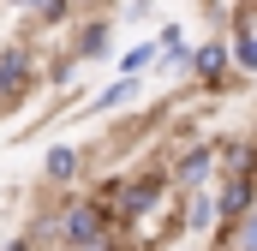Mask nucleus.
<instances>
[{
  "mask_svg": "<svg viewBox=\"0 0 257 251\" xmlns=\"http://www.w3.org/2000/svg\"><path fill=\"white\" fill-rule=\"evenodd\" d=\"M162 191H168V174H120V180H108V186H102L96 203L108 209V221H114V227H132V221L156 215Z\"/></svg>",
  "mask_w": 257,
  "mask_h": 251,
  "instance_id": "1",
  "label": "nucleus"
},
{
  "mask_svg": "<svg viewBox=\"0 0 257 251\" xmlns=\"http://www.w3.org/2000/svg\"><path fill=\"white\" fill-rule=\"evenodd\" d=\"M221 239H227V245H257V203L233 221V227H221Z\"/></svg>",
  "mask_w": 257,
  "mask_h": 251,
  "instance_id": "11",
  "label": "nucleus"
},
{
  "mask_svg": "<svg viewBox=\"0 0 257 251\" xmlns=\"http://www.w3.org/2000/svg\"><path fill=\"white\" fill-rule=\"evenodd\" d=\"M227 60H233V54H227V42H203V48H192V78L197 84H221V78H227Z\"/></svg>",
  "mask_w": 257,
  "mask_h": 251,
  "instance_id": "6",
  "label": "nucleus"
},
{
  "mask_svg": "<svg viewBox=\"0 0 257 251\" xmlns=\"http://www.w3.org/2000/svg\"><path fill=\"white\" fill-rule=\"evenodd\" d=\"M42 174H48V180H54V186H72V180H78V174H84V156H78V150H72V144H54V150H48V156H42Z\"/></svg>",
  "mask_w": 257,
  "mask_h": 251,
  "instance_id": "7",
  "label": "nucleus"
},
{
  "mask_svg": "<svg viewBox=\"0 0 257 251\" xmlns=\"http://www.w3.org/2000/svg\"><path fill=\"white\" fill-rule=\"evenodd\" d=\"M102 54H108V24L90 18V24L78 30V42H72V60H102Z\"/></svg>",
  "mask_w": 257,
  "mask_h": 251,
  "instance_id": "8",
  "label": "nucleus"
},
{
  "mask_svg": "<svg viewBox=\"0 0 257 251\" xmlns=\"http://www.w3.org/2000/svg\"><path fill=\"white\" fill-rule=\"evenodd\" d=\"M30 72H36V66H30L24 48H6V54H0V108H18V102H24Z\"/></svg>",
  "mask_w": 257,
  "mask_h": 251,
  "instance_id": "4",
  "label": "nucleus"
},
{
  "mask_svg": "<svg viewBox=\"0 0 257 251\" xmlns=\"http://www.w3.org/2000/svg\"><path fill=\"white\" fill-rule=\"evenodd\" d=\"M132 96H138V78H132V72H120V78H114V84H108V90H102V96H96L90 108H96V114H108V108L132 102Z\"/></svg>",
  "mask_w": 257,
  "mask_h": 251,
  "instance_id": "10",
  "label": "nucleus"
},
{
  "mask_svg": "<svg viewBox=\"0 0 257 251\" xmlns=\"http://www.w3.org/2000/svg\"><path fill=\"white\" fill-rule=\"evenodd\" d=\"M186 227H192V233H209V227H215V197H209L203 186H192V203H186Z\"/></svg>",
  "mask_w": 257,
  "mask_h": 251,
  "instance_id": "9",
  "label": "nucleus"
},
{
  "mask_svg": "<svg viewBox=\"0 0 257 251\" xmlns=\"http://www.w3.org/2000/svg\"><path fill=\"white\" fill-rule=\"evenodd\" d=\"M257 203V174H227V186L215 191V227H233Z\"/></svg>",
  "mask_w": 257,
  "mask_h": 251,
  "instance_id": "3",
  "label": "nucleus"
},
{
  "mask_svg": "<svg viewBox=\"0 0 257 251\" xmlns=\"http://www.w3.org/2000/svg\"><path fill=\"white\" fill-rule=\"evenodd\" d=\"M54 221H60V245H114L120 239V227L108 221L102 203H66V209H54Z\"/></svg>",
  "mask_w": 257,
  "mask_h": 251,
  "instance_id": "2",
  "label": "nucleus"
},
{
  "mask_svg": "<svg viewBox=\"0 0 257 251\" xmlns=\"http://www.w3.org/2000/svg\"><path fill=\"white\" fill-rule=\"evenodd\" d=\"M12 6H24V12H36V0H12Z\"/></svg>",
  "mask_w": 257,
  "mask_h": 251,
  "instance_id": "14",
  "label": "nucleus"
},
{
  "mask_svg": "<svg viewBox=\"0 0 257 251\" xmlns=\"http://www.w3.org/2000/svg\"><path fill=\"white\" fill-rule=\"evenodd\" d=\"M209 168H215V144H197V150H186L180 162H174V174H168V186H180V191H192L209 180Z\"/></svg>",
  "mask_w": 257,
  "mask_h": 251,
  "instance_id": "5",
  "label": "nucleus"
},
{
  "mask_svg": "<svg viewBox=\"0 0 257 251\" xmlns=\"http://www.w3.org/2000/svg\"><path fill=\"white\" fill-rule=\"evenodd\" d=\"M227 54L239 60V72H257V30H239V42H233Z\"/></svg>",
  "mask_w": 257,
  "mask_h": 251,
  "instance_id": "13",
  "label": "nucleus"
},
{
  "mask_svg": "<svg viewBox=\"0 0 257 251\" xmlns=\"http://www.w3.org/2000/svg\"><path fill=\"white\" fill-rule=\"evenodd\" d=\"M144 66H156V42H138L120 54V72H132V78H144Z\"/></svg>",
  "mask_w": 257,
  "mask_h": 251,
  "instance_id": "12",
  "label": "nucleus"
}]
</instances>
